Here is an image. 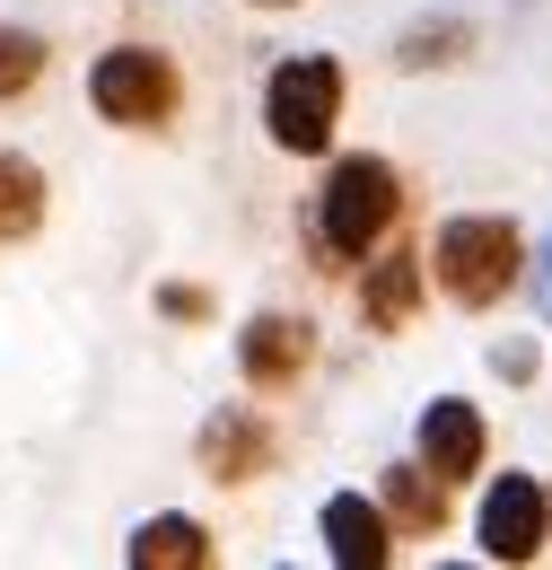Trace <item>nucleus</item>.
I'll return each mask as SVG.
<instances>
[{"mask_svg": "<svg viewBox=\"0 0 552 570\" xmlns=\"http://www.w3.org/2000/svg\"><path fill=\"white\" fill-rule=\"evenodd\" d=\"M203 553H210V535L194 518H149L132 535V570H194Z\"/></svg>", "mask_w": 552, "mask_h": 570, "instance_id": "nucleus-9", "label": "nucleus"}, {"mask_svg": "<svg viewBox=\"0 0 552 570\" xmlns=\"http://www.w3.org/2000/svg\"><path fill=\"white\" fill-rule=\"evenodd\" d=\"M88 97H97L106 124H167L185 88H176V62H167L158 45H115V53L88 71Z\"/></svg>", "mask_w": 552, "mask_h": 570, "instance_id": "nucleus-3", "label": "nucleus"}, {"mask_svg": "<svg viewBox=\"0 0 552 570\" xmlns=\"http://www.w3.org/2000/svg\"><path fill=\"white\" fill-rule=\"evenodd\" d=\"M203 456H210L219 483H246V474L264 465V430H255V413H219L210 439H203Z\"/></svg>", "mask_w": 552, "mask_h": 570, "instance_id": "nucleus-10", "label": "nucleus"}, {"mask_svg": "<svg viewBox=\"0 0 552 570\" xmlns=\"http://www.w3.org/2000/svg\"><path fill=\"white\" fill-rule=\"evenodd\" d=\"M45 219V176L27 158H0V237H27Z\"/></svg>", "mask_w": 552, "mask_h": 570, "instance_id": "nucleus-11", "label": "nucleus"}, {"mask_svg": "<svg viewBox=\"0 0 552 570\" xmlns=\"http://www.w3.org/2000/svg\"><path fill=\"white\" fill-rule=\"evenodd\" d=\"M413 298H421V273H413V255L377 264V273H368V325H404V316H413Z\"/></svg>", "mask_w": 552, "mask_h": 570, "instance_id": "nucleus-12", "label": "nucleus"}, {"mask_svg": "<svg viewBox=\"0 0 552 570\" xmlns=\"http://www.w3.org/2000/svg\"><path fill=\"white\" fill-rule=\"evenodd\" d=\"M421 465H430L438 483L474 474V465H483V413H474V404H456V395H447V404H430V413H421Z\"/></svg>", "mask_w": 552, "mask_h": 570, "instance_id": "nucleus-6", "label": "nucleus"}, {"mask_svg": "<svg viewBox=\"0 0 552 570\" xmlns=\"http://www.w3.org/2000/svg\"><path fill=\"white\" fill-rule=\"evenodd\" d=\"M552 527V500L535 492V474H500L483 500V553L491 562H535V544H544Z\"/></svg>", "mask_w": 552, "mask_h": 570, "instance_id": "nucleus-5", "label": "nucleus"}, {"mask_svg": "<svg viewBox=\"0 0 552 570\" xmlns=\"http://www.w3.org/2000/svg\"><path fill=\"white\" fill-rule=\"evenodd\" d=\"M334 115H343V71H334L325 53L280 62V71H273V141L280 149L316 158V149L334 141Z\"/></svg>", "mask_w": 552, "mask_h": 570, "instance_id": "nucleus-4", "label": "nucleus"}, {"mask_svg": "<svg viewBox=\"0 0 552 570\" xmlns=\"http://www.w3.org/2000/svg\"><path fill=\"white\" fill-rule=\"evenodd\" d=\"M325 544H334V562H343V570H377L386 553H395V527L377 518V500L334 492V500H325Z\"/></svg>", "mask_w": 552, "mask_h": 570, "instance_id": "nucleus-7", "label": "nucleus"}, {"mask_svg": "<svg viewBox=\"0 0 552 570\" xmlns=\"http://www.w3.org/2000/svg\"><path fill=\"white\" fill-rule=\"evenodd\" d=\"M307 343H316V334H307L298 316H264V325L246 334V377H255V386L298 377V368H307Z\"/></svg>", "mask_w": 552, "mask_h": 570, "instance_id": "nucleus-8", "label": "nucleus"}, {"mask_svg": "<svg viewBox=\"0 0 552 570\" xmlns=\"http://www.w3.org/2000/svg\"><path fill=\"white\" fill-rule=\"evenodd\" d=\"M430 483H438L430 465H395V474H386V509H395L404 527H438V492H430Z\"/></svg>", "mask_w": 552, "mask_h": 570, "instance_id": "nucleus-13", "label": "nucleus"}, {"mask_svg": "<svg viewBox=\"0 0 552 570\" xmlns=\"http://www.w3.org/2000/svg\"><path fill=\"white\" fill-rule=\"evenodd\" d=\"M273 9H280V0H273Z\"/></svg>", "mask_w": 552, "mask_h": 570, "instance_id": "nucleus-16", "label": "nucleus"}, {"mask_svg": "<svg viewBox=\"0 0 552 570\" xmlns=\"http://www.w3.org/2000/svg\"><path fill=\"white\" fill-rule=\"evenodd\" d=\"M395 212H404V185H395V167H386V158H343V167L325 176L316 246H325L334 264H359V255H377V237L395 228Z\"/></svg>", "mask_w": 552, "mask_h": 570, "instance_id": "nucleus-1", "label": "nucleus"}, {"mask_svg": "<svg viewBox=\"0 0 552 570\" xmlns=\"http://www.w3.org/2000/svg\"><path fill=\"white\" fill-rule=\"evenodd\" d=\"M158 307H167V316H210V298H203V289H185V282L158 289Z\"/></svg>", "mask_w": 552, "mask_h": 570, "instance_id": "nucleus-15", "label": "nucleus"}, {"mask_svg": "<svg viewBox=\"0 0 552 570\" xmlns=\"http://www.w3.org/2000/svg\"><path fill=\"white\" fill-rule=\"evenodd\" d=\"M430 264H438V289L456 307H491L500 289L518 282V228L509 219H447Z\"/></svg>", "mask_w": 552, "mask_h": 570, "instance_id": "nucleus-2", "label": "nucleus"}, {"mask_svg": "<svg viewBox=\"0 0 552 570\" xmlns=\"http://www.w3.org/2000/svg\"><path fill=\"white\" fill-rule=\"evenodd\" d=\"M45 79V45L27 36V27H0V97H18V88H36Z\"/></svg>", "mask_w": 552, "mask_h": 570, "instance_id": "nucleus-14", "label": "nucleus"}]
</instances>
